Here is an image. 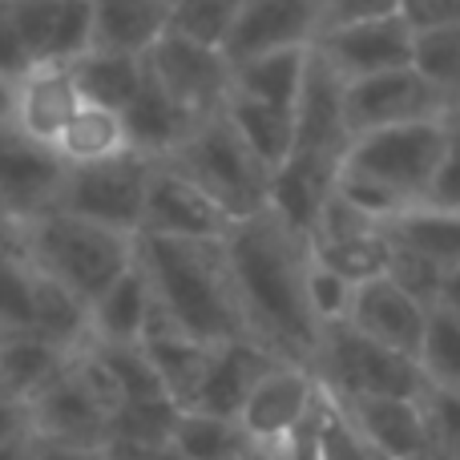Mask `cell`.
<instances>
[{
  "label": "cell",
  "instance_id": "obj_1",
  "mask_svg": "<svg viewBox=\"0 0 460 460\" xmlns=\"http://www.w3.org/2000/svg\"><path fill=\"white\" fill-rule=\"evenodd\" d=\"M223 251L246 340L279 364L311 372L323 327L315 323L307 303V234L262 210L226 230Z\"/></svg>",
  "mask_w": 460,
  "mask_h": 460
},
{
  "label": "cell",
  "instance_id": "obj_2",
  "mask_svg": "<svg viewBox=\"0 0 460 460\" xmlns=\"http://www.w3.org/2000/svg\"><path fill=\"white\" fill-rule=\"evenodd\" d=\"M134 262L150 287L154 311L174 332L190 335L194 343H207V348L246 340L223 243L137 234Z\"/></svg>",
  "mask_w": 460,
  "mask_h": 460
},
{
  "label": "cell",
  "instance_id": "obj_3",
  "mask_svg": "<svg viewBox=\"0 0 460 460\" xmlns=\"http://www.w3.org/2000/svg\"><path fill=\"white\" fill-rule=\"evenodd\" d=\"M16 230H21L24 254L37 267V275L85 303V311L113 279L134 267V234L85 223L65 210H45Z\"/></svg>",
  "mask_w": 460,
  "mask_h": 460
},
{
  "label": "cell",
  "instance_id": "obj_4",
  "mask_svg": "<svg viewBox=\"0 0 460 460\" xmlns=\"http://www.w3.org/2000/svg\"><path fill=\"white\" fill-rule=\"evenodd\" d=\"M162 166H170L199 194H207L230 223L262 215L270 202V170L246 150V142L223 118V110L202 118L194 134Z\"/></svg>",
  "mask_w": 460,
  "mask_h": 460
},
{
  "label": "cell",
  "instance_id": "obj_5",
  "mask_svg": "<svg viewBox=\"0 0 460 460\" xmlns=\"http://www.w3.org/2000/svg\"><path fill=\"white\" fill-rule=\"evenodd\" d=\"M113 408H118V392H113L110 376L89 356V348H81L24 404V424H29V437L40 440V445L97 453L105 445Z\"/></svg>",
  "mask_w": 460,
  "mask_h": 460
},
{
  "label": "cell",
  "instance_id": "obj_6",
  "mask_svg": "<svg viewBox=\"0 0 460 460\" xmlns=\"http://www.w3.org/2000/svg\"><path fill=\"white\" fill-rule=\"evenodd\" d=\"M311 376L332 400H372V396L416 400L424 392V376L416 367V359L396 356V351L364 340L348 323L323 327L315 359H311Z\"/></svg>",
  "mask_w": 460,
  "mask_h": 460
},
{
  "label": "cell",
  "instance_id": "obj_7",
  "mask_svg": "<svg viewBox=\"0 0 460 460\" xmlns=\"http://www.w3.org/2000/svg\"><path fill=\"white\" fill-rule=\"evenodd\" d=\"M448 142V121H416V126H392L376 134L351 137L348 158L340 174L364 178V182L388 190L404 207H416L429 190Z\"/></svg>",
  "mask_w": 460,
  "mask_h": 460
},
{
  "label": "cell",
  "instance_id": "obj_8",
  "mask_svg": "<svg viewBox=\"0 0 460 460\" xmlns=\"http://www.w3.org/2000/svg\"><path fill=\"white\" fill-rule=\"evenodd\" d=\"M150 170L154 162L137 158V154H121V158L97 162V166H65L53 210L137 238Z\"/></svg>",
  "mask_w": 460,
  "mask_h": 460
},
{
  "label": "cell",
  "instance_id": "obj_9",
  "mask_svg": "<svg viewBox=\"0 0 460 460\" xmlns=\"http://www.w3.org/2000/svg\"><path fill=\"white\" fill-rule=\"evenodd\" d=\"M142 61H146V73L182 110H190L194 118H210V113H218L226 105L230 61L223 57V49L178 37V32H162Z\"/></svg>",
  "mask_w": 460,
  "mask_h": 460
},
{
  "label": "cell",
  "instance_id": "obj_10",
  "mask_svg": "<svg viewBox=\"0 0 460 460\" xmlns=\"http://www.w3.org/2000/svg\"><path fill=\"white\" fill-rule=\"evenodd\" d=\"M319 404V384L307 367L295 364H275L259 384L251 388V396L243 400L234 424L243 429L246 445L279 453L303 424L311 420Z\"/></svg>",
  "mask_w": 460,
  "mask_h": 460
},
{
  "label": "cell",
  "instance_id": "obj_11",
  "mask_svg": "<svg viewBox=\"0 0 460 460\" xmlns=\"http://www.w3.org/2000/svg\"><path fill=\"white\" fill-rule=\"evenodd\" d=\"M311 53L343 85L348 81H364V77H376V73L404 69L408 57H412V24L404 21V13L351 21V24H340V29H327L311 45Z\"/></svg>",
  "mask_w": 460,
  "mask_h": 460
},
{
  "label": "cell",
  "instance_id": "obj_12",
  "mask_svg": "<svg viewBox=\"0 0 460 460\" xmlns=\"http://www.w3.org/2000/svg\"><path fill=\"white\" fill-rule=\"evenodd\" d=\"M343 121H348L351 137H364L392 126L448 121V113L437 102V93L404 65V69L376 73V77L364 81H348L343 85Z\"/></svg>",
  "mask_w": 460,
  "mask_h": 460
},
{
  "label": "cell",
  "instance_id": "obj_13",
  "mask_svg": "<svg viewBox=\"0 0 460 460\" xmlns=\"http://www.w3.org/2000/svg\"><path fill=\"white\" fill-rule=\"evenodd\" d=\"M65 178V162L49 146L24 137L13 121H0V215L21 226L53 210Z\"/></svg>",
  "mask_w": 460,
  "mask_h": 460
},
{
  "label": "cell",
  "instance_id": "obj_14",
  "mask_svg": "<svg viewBox=\"0 0 460 460\" xmlns=\"http://www.w3.org/2000/svg\"><path fill=\"white\" fill-rule=\"evenodd\" d=\"M234 226L207 194H199L182 174L154 162L150 182H146L142 207V238H190V243H223Z\"/></svg>",
  "mask_w": 460,
  "mask_h": 460
},
{
  "label": "cell",
  "instance_id": "obj_15",
  "mask_svg": "<svg viewBox=\"0 0 460 460\" xmlns=\"http://www.w3.org/2000/svg\"><path fill=\"white\" fill-rule=\"evenodd\" d=\"M291 113H295L291 154L332 162V166L343 170V158H348V146H351L348 121H343V81L315 53H307V73H303V85Z\"/></svg>",
  "mask_w": 460,
  "mask_h": 460
},
{
  "label": "cell",
  "instance_id": "obj_16",
  "mask_svg": "<svg viewBox=\"0 0 460 460\" xmlns=\"http://www.w3.org/2000/svg\"><path fill=\"white\" fill-rule=\"evenodd\" d=\"M319 40V0H243L223 40L230 65L270 49H311Z\"/></svg>",
  "mask_w": 460,
  "mask_h": 460
},
{
  "label": "cell",
  "instance_id": "obj_17",
  "mask_svg": "<svg viewBox=\"0 0 460 460\" xmlns=\"http://www.w3.org/2000/svg\"><path fill=\"white\" fill-rule=\"evenodd\" d=\"M21 49L32 65H73L89 53L85 0H4Z\"/></svg>",
  "mask_w": 460,
  "mask_h": 460
},
{
  "label": "cell",
  "instance_id": "obj_18",
  "mask_svg": "<svg viewBox=\"0 0 460 460\" xmlns=\"http://www.w3.org/2000/svg\"><path fill=\"white\" fill-rule=\"evenodd\" d=\"M424 319H429V307L404 295L392 279H372V283L356 287V299H351L348 311V327L359 332L364 340L380 343V348L396 351V356L416 359V348H420V332Z\"/></svg>",
  "mask_w": 460,
  "mask_h": 460
},
{
  "label": "cell",
  "instance_id": "obj_19",
  "mask_svg": "<svg viewBox=\"0 0 460 460\" xmlns=\"http://www.w3.org/2000/svg\"><path fill=\"white\" fill-rule=\"evenodd\" d=\"M77 105H81V97H77V85H73L69 65H32L21 81H13L8 121L24 137L53 150V142L69 126Z\"/></svg>",
  "mask_w": 460,
  "mask_h": 460
},
{
  "label": "cell",
  "instance_id": "obj_20",
  "mask_svg": "<svg viewBox=\"0 0 460 460\" xmlns=\"http://www.w3.org/2000/svg\"><path fill=\"white\" fill-rule=\"evenodd\" d=\"M279 359L267 356L259 343L251 340H234L223 343V348L210 351V364L202 372L199 388L190 396V412H207V416H223V420H234L243 400L251 396V388L262 380V376L275 367Z\"/></svg>",
  "mask_w": 460,
  "mask_h": 460
},
{
  "label": "cell",
  "instance_id": "obj_21",
  "mask_svg": "<svg viewBox=\"0 0 460 460\" xmlns=\"http://www.w3.org/2000/svg\"><path fill=\"white\" fill-rule=\"evenodd\" d=\"M199 121L202 118H194L190 110H182L150 73H146L142 89L134 93V102L121 110L129 154H137V158H146V162H166L170 154L194 134Z\"/></svg>",
  "mask_w": 460,
  "mask_h": 460
},
{
  "label": "cell",
  "instance_id": "obj_22",
  "mask_svg": "<svg viewBox=\"0 0 460 460\" xmlns=\"http://www.w3.org/2000/svg\"><path fill=\"white\" fill-rule=\"evenodd\" d=\"M356 437L367 448L392 456V460H412L429 453V437H424L420 404L400 396H372V400H335Z\"/></svg>",
  "mask_w": 460,
  "mask_h": 460
},
{
  "label": "cell",
  "instance_id": "obj_23",
  "mask_svg": "<svg viewBox=\"0 0 460 460\" xmlns=\"http://www.w3.org/2000/svg\"><path fill=\"white\" fill-rule=\"evenodd\" d=\"M85 315H89L85 343H105V348H137L142 343L146 323L154 315V299H150V287H146L137 262L89 303Z\"/></svg>",
  "mask_w": 460,
  "mask_h": 460
},
{
  "label": "cell",
  "instance_id": "obj_24",
  "mask_svg": "<svg viewBox=\"0 0 460 460\" xmlns=\"http://www.w3.org/2000/svg\"><path fill=\"white\" fill-rule=\"evenodd\" d=\"M89 49L146 57L166 32V0H85Z\"/></svg>",
  "mask_w": 460,
  "mask_h": 460
},
{
  "label": "cell",
  "instance_id": "obj_25",
  "mask_svg": "<svg viewBox=\"0 0 460 460\" xmlns=\"http://www.w3.org/2000/svg\"><path fill=\"white\" fill-rule=\"evenodd\" d=\"M137 348H142L146 364L154 367V376H158L162 392H166L178 408L190 404V396H194V388H199V380H202V372H207L210 351H215V348L194 343L190 335L174 332V327H170L158 311L150 315L146 335H142V343H137Z\"/></svg>",
  "mask_w": 460,
  "mask_h": 460
},
{
  "label": "cell",
  "instance_id": "obj_26",
  "mask_svg": "<svg viewBox=\"0 0 460 460\" xmlns=\"http://www.w3.org/2000/svg\"><path fill=\"white\" fill-rule=\"evenodd\" d=\"M311 49H270V53H254L230 65V97L259 105H275V110H295L303 73H307Z\"/></svg>",
  "mask_w": 460,
  "mask_h": 460
},
{
  "label": "cell",
  "instance_id": "obj_27",
  "mask_svg": "<svg viewBox=\"0 0 460 460\" xmlns=\"http://www.w3.org/2000/svg\"><path fill=\"white\" fill-rule=\"evenodd\" d=\"M73 356L77 351H61L32 332L0 335V392L24 408Z\"/></svg>",
  "mask_w": 460,
  "mask_h": 460
},
{
  "label": "cell",
  "instance_id": "obj_28",
  "mask_svg": "<svg viewBox=\"0 0 460 460\" xmlns=\"http://www.w3.org/2000/svg\"><path fill=\"white\" fill-rule=\"evenodd\" d=\"M77 97L85 105H102V110L121 113L134 93L146 81V61L142 57H126V53H105V49H89L77 61L69 65Z\"/></svg>",
  "mask_w": 460,
  "mask_h": 460
},
{
  "label": "cell",
  "instance_id": "obj_29",
  "mask_svg": "<svg viewBox=\"0 0 460 460\" xmlns=\"http://www.w3.org/2000/svg\"><path fill=\"white\" fill-rule=\"evenodd\" d=\"M384 238L396 251L420 254L424 262H432L440 270L460 262V215H448V210H432L416 202L384 226Z\"/></svg>",
  "mask_w": 460,
  "mask_h": 460
},
{
  "label": "cell",
  "instance_id": "obj_30",
  "mask_svg": "<svg viewBox=\"0 0 460 460\" xmlns=\"http://www.w3.org/2000/svg\"><path fill=\"white\" fill-rule=\"evenodd\" d=\"M53 154L65 162V166H97V162H110V158L129 154L121 113L81 102L77 113L69 118V126H65L61 137L53 142Z\"/></svg>",
  "mask_w": 460,
  "mask_h": 460
},
{
  "label": "cell",
  "instance_id": "obj_31",
  "mask_svg": "<svg viewBox=\"0 0 460 460\" xmlns=\"http://www.w3.org/2000/svg\"><path fill=\"white\" fill-rule=\"evenodd\" d=\"M408 69L437 93V102L453 118L460 110V21L432 24V29H412Z\"/></svg>",
  "mask_w": 460,
  "mask_h": 460
},
{
  "label": "cell",
  "instance_id": "obj_32",
  "mask_svg": "<svg viewBox=\"0 0 460 460\" xmlns=\"http://www.w3.org/2000/svg\"><path fill=\"white\" fill-rule=\"evenodd\" d=\"M223 118L234 126V134L246 142V150H251L270 174L287 162V154H291V146H295V113L291 110L226 97Z\"/></svg>",
  "mask_w": 460,
  "mask_h": 460
},
{
  "label": "cell",
  "instance_id": "obj_33",
  "mask_svg": "<svg viewBox=\"0 0 460 460\" xmlns=\"http://www.w3.org/2000/svg\"><path fill=\"white\" fill-rule=\"evenodd\" d=\"M32 291H37V267L24 254L21 230L4 223L0 226V335L29 332Z\"/></svg>",
  "mask_w": 460,
  "mask_h": 460
},
{
  "label": "cell",
  "instance_id": "obj_34",
  "mask_svg": "<svg viewBox=\"0 0 460 460\" xmlns=\"http://www.w3.org/2000/svg\"><path fill=\"white\" fill-rule=\"evenodd\" d=\"M170 448H178L186 460H230L251 445H246L243 429H238L234 420L178 408L174 432H170Z\"/></svg>",
  "mask_w": 460,
  "mask_h": 460
},
{
  "label": "cell",
  "instance_id": "obj_35",
  "mask_svg": "<svg viewBox=\"0 0 460 460\" xmlns=\"http://www.w3.org/2000/svg\"><path fill=\"white\" fill-rule=\"evenodd\" d=\"M416 367L432 388H460V319L440 307H429L416 348Z\"/></svg>",
  "mask_w": 460,
  "mask_h": 460
},
{
  "label": "cell",
  "instance_id": "obj_36",
  "mask_svg": "<svg viewBox=\"0 0 460 460\" xmlns=\"http://www.w3.org/2000/svg\"><path fill=\"white\" fill-rule=\"evenodd\" d=\"M311 259L323 262L327 270H335L340 279H348V283H372V279H380L384 270H388V238H384V230H372V234H356V238H343V243H315L311 246Z\"/></svg>",
  "mask_w": 460,
  "mask_h": 460
},
{
  "label": "cell",
  "instance_id": "obj_37",
  "mask_svg": "<svg viewBox=\"0 0 460 460\" xmlns=\"http://www.w3.org/2000/svg\"><path fill=\"white\" fill-rule=\"evenodd\" d=\"M178 420V404L166 396L158 400H134V404H118L110 416V432L105 440H129L137 448H166L170 432Z\"/></svg>",
  "mask_w": 460,
  "mask_h": 460
},
{
  "label": "cell",
  "instance_id": "obj_38",
  "mask_svg": "<svg viewBox=\"0 0 460 460\" xmlns=\"http://www.w3.org/2000/svg\"><path fill=\"white\" fill-rule=\"evenodd\" d=\"M85 348H89V356L102 364V372L110 376L113 392H118V404L166 396L162 384H158V376H154V367L146 364L142 348H105V343H85Z\"/></svg>",
  "mask_w": 460,
  "mask_h": 460
},
{
  "label": "cell",
  "instance_id": "obj_39",
  "mask_svg": "<svg viewBox=\"0 0 460 460\" xmlns=\"http://www.w3.org/2000/svg\"><path fill=\"white\" fill-rule=\"evenodd\" d=\"M243 0H166V32L223 49Z\"/></svg>",
  "mask_w": 460,
  "mask_h": 460
},
{
  "label": "cell",
  "instance_id": "obj_40",
  "mask_svg": "<svg viewBox=\"0 0 460 460\" xmlns=\"http://www.w3.org/2000/svg\"><path fill=\"white\" fill-rule=\"evenodd\" d=\"M416 404H420L429 453L460 460V388H432V384H424Z\"/></svg>",
  "mask_w": 460,
  "mask_h": 460
},
{
  "label": "cell",
  "instance_id": "obj_41",
  "mask_svg": "<svg viewBox=\"0 0 460 460\" xmlns=\"http://www.w3.org/2000/svg\"><path fill=\"white\" fill-rule=\"evenodd\" d=\"M351 299H356V283L340 279L335 270H327L323 262H315V259L307 262V303H311V315H315L319 327L348 323Z\"/></svg>",
  "mask_w": 460,
  "mask_h": 460
},
{
  "label": "cell",
  "instance_id": "obj_42",
  "mask_svg": "<svg viewBox=\"0 0 460 460\" xmlns=\"http://www.w3.org/2000/svg\"><path fill=\"white\" fill-rule=\"evenodd\" d=\"M388 246H392V243H388ZM384 279H392V283H396L404 295H412V299L420 303V307H432V303H437L440 267L424 262L420 254H408V251H396V246H392V251H388V270H384Z\"/></svg>",
  "mask_w": 460,
  "mask_h": 460
},
{
  "label": "cell",
  "instance_id": "obj_43",
  "mask_svg": "<svg viewBox=\"0 0 460 460\" xmlns=\"http://www.w3.org/2000/svg\"><path fill=\"white\" fill-rule=\"evenodd\" d=\"M420 207L460 215V126H453V121H448L445 154H440V166H437V174H432L429 190H424Z\"/></svg>",
  "mask_w": 460,
  "mask_h": 460
},
{
  "label": "cell",
  "instance_id": "obj_44",
  "mask_svg": "<svg viewBox=\"0 0 460 460\" xmlns=\"http://www.w3.org/2000/svg\"><path fill=\"white\" fill-rule=\"evenodd\" d=\"M400 13V0H319V37L327 29H340L351 21H367V16Z\"/></svg>",
  "mask_w": 460,
  "mask_h": 460
},
{
  "label": "cell",
  "instance_id": "obj_45",
  "mask_svg": "<svg viewBox=\"0 0 460 460\" xmlns=\"http://www.w3.org/2000/svg\"><path fill=\"white\" fill-rule=\"evenodd\" d=\"M29 73V57L21 49V37L13 29V16H8V4L0 0V81H21Z\"/></svg>",
  "mask_w": 460,
  "mask_h": 460
},
{
  "label": "cell",
  "instance_id": "obj_46",
  "mask_svg": "<svg viewBox=\"0 0 460 460\" xmlns=\"http://www.w3.org/2000/svg\"><path fill=\"white\" fill-rule=\"evenodd\" d=\"M400 13L412 29H432V24H456L460 0H400Z\"/></svg>",
  "mask_w": 460,
  "mask_h": 460
},
{
  "label": "cell",
  "instance_id": "obj_47",
  "mask_svg": "<svg viewBox=\"0 0 460 460\" xmlns=\"http://www.w3.org/2000/svg\"><path fill=\"white\" fill-rule=\"evenodd\" d=\"M16 437H29L24 408L16 404L13 396H4V392H0V445H4V440H16Z\"/></svg>",
  "mask_w": 460,
  "mask_h": 460
},
{
  "label": "cell",
  "instance_id": "obj_48",
  "mask_svg": "<svg viewBox=\"0 0 460 460\" xmlns=\"http://www.w3.org/2000/svg\"><path fill=\"white\" fill-rule=\"evenodd\" d=\"M432 307L448 311V315L460 319V262L448 270H440V287H437V303Z\"/></svg>",
  "mask_w": 460,
  "mask_h": 460
},
{
  "label": "cell",
  "instance_id": "obj_49",
  "mask_svg": "<svg viewBox=\"0 0 460 460\" xmlns=\"http://www.w3.org/2000/svg\"><path fill=\"white\" fill-rule=\"evenodd\" d=\"M311 416H315V412H311ZM279 460H315V448H311V420L303 424V429L295 432L283 448H279Z\"/></svg>",
  "mask_w": 460,
  "mask_h": 460
},
{
  "label": "cell",
  "instance_id": "obj_50",
  "mask_svg": "<svg viewBox=\"0 0 460 460\" xmlns=\"http://www.w3.org/2000/svg\"><path fill=\"white\" fill-rule=\"evenodd\" d=\"M32 453H37V460H97V453H85V448L40 445V440H32Z\"/></svg>",
  "mask_w": 460,
  "mask_h": 460
},
{
  "label": "cell",
  "instance_id": "obj_51",
  "mask_svg": "<svg viewBox=\"0 0 460 460\" xmlns=\"http://www.w3.org/2000/svg\"><path fill=\"white\" fill-rule=\"evenodd\" d=\"M0 460H37V453H32V437L4 440V445H0Z\"/></svg>",
  "mask_w": 460,
  "mask_h": 460
},
{
  "label": "cell",
  "instance_id": "obj_52",
  "mask_svg": "<svg viewBox=\"0 0 460 460\" xmlns=\"http://www.w3.org/2000/svg\"><path fill=\"white\" fill-rule=\"evenodd\" d=\"M230 460H279V453H267V448H243L238 456H230Z\"/></svg>",
  "mask_w": 460,
  "mask_h": 460
},
{
  "label": "cell",
  "instance_id": "obj_53",
  "mask_svg": "<svg viewBox=\"0 0 460 460\" xmlns=\"http://www.w3.org/2000/svg\"><path fill=\"white\" fill-rule=\"evenodd\" d=\"M8 102H13V85L0 81V121H8Z\"/></svg>",
  "mask_w": 460,
  "mask_h": 460
},
{
  "label": "cell",
  "instance_id": "obj_54",
  "mask_svg": "<svg viewBox=\"0 0 460 460\" xmlns=\"http://www.w3.org/2000/svg\"><path fill=\"white\" fill-rule=\"evenodd\" d=\"M150 460H186V456L178 453V448H170V445H166V448H158V453H154Z\"/></svg>",
  "mask_w": 460,
  "mask_h": 460
},
{
  "label": "cell",
  "instance_id": "obj_55",
  "mask_svg": "<svg viewBox=\"0 0 460 460\" xmlns=\"http://www.w3.org/2000/svg\"><path fill=\"white\" fill-rule=\"evenodd\" d=\"M412 460H448V456H440V453H420V456H412Z\"/></svg>",
  "mask_w": 460,
  "mask_h": 460
},
{
  "label": "cell",
  "instance_id": "obj_56",
  "mask_svg": "<svg viewBox=\"0 0 460 460\" xmlns=\"http://www.w3.org/2000/svg\"><path fill=\"white\" fill-rule=\"evenodd\" d=\"M448 121H453V126H460V110H456V113H453V118H448Z\"/></svg>",
  "mask_w": 460,
  "mask_h": 460
},
{
  "label": "cell",
  "instance_id": "obj_57",
  "mask_svg": "<svg viewBox=\"0 0 460 460\" xmlns=\"http://www.w3.org/2000/svg\"><path fill=\"white\" fill-rule=\"evenodd\" d=\"M0 226H4V215H0Z\"/></svg>",
  "mask_w": 460,
  "mask_h": 460
}]
</instances>
